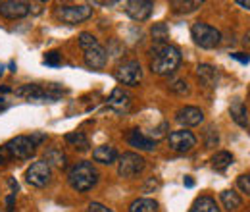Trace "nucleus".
Segmentation results:
<instances>
[{"mask_svg": "<svg viewBox=\"0 0 250 212\" xmlns=\"http://www.w3.org/2000/svg\"><path fill=\"white\" fill-rule=\"evenodd\" d=\"M169 91L177 93V94H185V93H188V87H187V83H185V81L177 79V81H173V83L169 85Z\"/></svg>", "mask_w": 250, "mask_h": 212, "instance_id": "c756f323", "label": "nucleus"}, {"mask_svg": "<svg viewBox=\"0 0 250 212\" xmlns=\"http://www.w3.org/2000/svg\"><path fill=\"white\" fill-rule=\"evenodd\" d=\"M44 162L52 168V166H56V168H63L65 166V154H63L60 149H48V151L44 152Z\"/></svg>", "mask_w": 250, "mask_h": 212, "instance_id": "b1692460", "label": "nucleus"}, {"mask_svg": "<svg viewBox=\"0 0 250 212\" xmlns=\"http://www.w3.org/2000/svg\"><path fill=\"white\" fill-rule=\"evenodd\" d=\"M83 56H85V64L91 68V70H104L106 68V62H108V52L106 48L96 43L93 47L85 48L83 50Z\"/></svg>", "mask_w": 250, "mask_h": 212, "instance_id": "f8f14e48", "label": "nucleus"}, {"mask_svg": "<svg viewBox=\"0 0 250 212\" xmlns=\"http://www.w3.org/2000/svg\"><path fill=\"white\" fill-rule=\"evenodd\" d=\"M190 35L200 48H216L221 41V33L216 27H212L208 24H200V22H196L192 25Z\"/></svg>", "mask_w": 250, "mask_h": 212, "instance_id": "39448f33", "label": "nucleus"}, {"mask_svg": "<svg viewBox=\"0 0 250 212\" xmlns=\"http://www.w3.org/2000/svg\"><path fill=\"white\" fill-rule=\"evenodd\" d=\"M89 212H114V211L108 209V207H104V205H100V203H91L89 205Z\"/></svg>", "mask_w": 250, "mask_h": 212, "instance_id": "2f4dec72", "label": "nucleus"}, {"mask_svg": "<svg viewBox=\"0 0 250 212\" xmlns=\"http://www.w3.org/2000/svg\"><path fill=\"white\" fill-rule=\"evenodd\" d=\"M185 185H187V187H192V185H194V182H192V180H190V178H185Z\"/></svg>", "mask_w": 250, "mask_h": 212, "instance_id": "c9c22d12", "label": "nucleus"}, {"mask_svg": "<svg viewBox=\"0 0 250 212\" xmlns=\"http://www.w3.org/2000/svg\"><path fill=\"white\" fill-rule=\"evenodd\" d=\"M108 106L114 108L116 112H127L129 106H131V94L127 91H124L122 87L114 89L110 98H108Z\"/></svg>", "mask_w": 250, "mask_h": 212, "instance_id": "2eb2a0df", "label": "nucleus"}, {"mask_svg": "<svg viewBox=\"0 0 250 212\" xmlns=\"http://www.w3.org/2000/svg\"><path fill=\"white\" fill-rule=\"evenodd\" d=\"M237 185H239V189H241L243 193H247V195L250 197V174L239 176V180H237Z\"/></svg>", "mask_w": 250, "mask_h": 212, "instance_id": "c85d7f7f", "label": "nucleus"}, {"mask_svg": "<svg viewBox=\"0 0 250 212\" xmlns=\"http://www.w3.org/2000/svg\"><path fill=\"white\" fill-rule=\"evenodd\" d=\"M129 212H158V203L154 199L143 197V199H137L131 203Z\"/></svg>", "mask_w": 250, "mask_h": 212, "instance_id": "412c9836", "label": "nucleus"}, {"mask_svg": "<svg viewBox=\"0 0 250 212\" xmlns=\"http://www.w3.org/2000/svg\"><path fill=\"white\" fill-rule=\"evenodd\" d=\"M29 139L33 141V145H35V147H39L42 141H46V133H39V131H37V133H31V137H29Z\"/></svg>", "mask_w": 250, "mask_h": 212, "instance_id": "7c9ffc66", "label": "nucleus"}, {"mask_svg": "<svg viewBox=\"0 0 250 212\" xmlns=\"http://www.w3.org/2000/svg\"><path fill=\"white\" fill-rule=\"evenodd\" d=\"M175 120L185 127H194V125H200L204 121V112L196 106H183V108L177 110Z\"/></svg>", "mask_w": 250, "mask_h": 212, "instance_id": "ddd939ff", "label": "nucleus"}, {"mask_svg": "<svg viewBox=\"0 0 250 212\" xmlns=\"http://www.w3.org/2000/svg\"><path fill=\"white\" fill-rule=\"evenodd\" d=\"M231 164H233V156H231V152L219 151L212 156V166H214V170H218V172H225Z\"/></svg>", "mask_w": 250, "mask_h": 212, "instance_id": "5701e85b", "label": "nucleus"}, {"mask_svg": "<svg viewBox=\"0 0 250 212\" xmlns=\"http://www.w3.org/2000/svg\"><path fill=\"white\" fill-rule=\"evenodd\" d=\"M2 162H4V158H2V156H0V164H2Z\"/></svg>", "mask_w": 250, "mask_h": 212, "instance_id": "4c0bfd02", "label": "nucleus"}, {"mask_svg": "<svg viewBox=\"0 0 250 212\" xmlns=\"http://www.w3.org/2000/svg\"><path fill=\"white\" fill-rule=\"evenodd\" d=\"M127 141H129L131 147L141 149V151H154V149H156V139L143 135L139 129H131V131L127 133Z\"/></svg>", "mask_w": 250, "mask_h": 212, "instance_id": "4468645a", "label": "nucleus"}, {"mask_svg": "<svg viewBox=\"0 0 250 212\" xmlns=\"http://www.w3.org/2000/svg\"><path fill=\"white\" fill-rule=\"evenodd\" d=\"M237 4H239V6H243V8H249V10H250V0H239Z\"/></svg>", "mask_w": 250, "mask_h": 212, "instance_id": "f704fd0d", "label": "nucleus"}, {"mask_svg": "<svg viewBox=\"0 0 250 212\" xmlns=\"http://www.w3.org/2000/svg\"><path fill=\"white\" fill-rule=\"evenodd\" d=\"M2 106H4V98L0 96V108H2Z\"/></svg>", "mask_w": 250, "mask_h": 212, "instance_id": "e433bc0d", "label": "nucleus"}, {"mask_svg": "<svg viewBox=\"0 0 250 212\" xmlns=\"http://www.w3.org/2000/svg\"><path fill=\"white\" fill-rule=\"evenodd\" d=\"M188 212H219V207H218V203H216V199L204 195V197H198V199L192 203V207H190Z\"/></svg>", "mask_w": 250, "mask_h": 212, "instance_id": "aec40b11", "label": "nucleus"}, {"mask_svg": "<svg viewBox=\"0 0 250 212\" xmlns=\"http://www.w3.org/2000/svg\"><path fill=\"white\" fill-rule=\"evenodd\" d=\"M125 12L135 22H146L154 12V2L148 0H131L125 4Z\"/></svg>", "mask_w": 250, "mask_h": 212, "instance_id": "9d476101", "label": "nucleus"}, {"mask_svg": "<svg viewBox=\"0 0 250 212\" xmlns=\"http://www.w3.org/2000/svg\"><path fill=\"white\" fill-rule=\"evenodd\" d=\"M219 201H221L223 209H225V211H229V212L241 209V205H243V201H241L239 193H235L233 189H225V191H221V193H219Z\"/></svg>", "mask_w": 250, "mask_h": 212, "instance_id": "a211bd4d", "label": "nucleus"}, {"mask_svg": "<svg viewBox=\"0 0 250 212\" xmlns=\"http://www.w3.org/2000/svg\"><path fill=\"white\" fill-rule=\"evenodd\" d=\"M145 158L137 152H124L118 162V174L122 178H133L145 170Z\"/></svg>", "mask_w": 250, "mask_h": 212, "instance_id": "423d86ee", "label": "nucleus"}, {"mask_svg": "<svg viewBox=\"0 0 250 212\" xmlns=\"http://www.w3.org/2000/svg\"><path fill=\"white\" fill-rule=\"evenodd\" d=\"M65 141H67L71 147L79 149V151H89V147H91V143H89V139H87V135H85L83 131L67 133V135H65Z\"/></svg>", "mask_w": 250, "mask_h": 212, "instance_id": "4be33fe9", "label": "nucleus"}, {"mask_svg": "<svg viewBox=\"0 0 250 212\" xmlns=\"http://www.w3.org/2000/svg\"><path fill=\"white\" fill-rule=\"evenodd\" d=\"M171 6H173V10L175 12H181V14H188V12H194L196 8H200L202 6V2L200 0H192V2H183V0H173L171 2Z\"/></svg>", "mask_w": 250, "mask_h": 212, "instance_id": "393cba45", "label": "nucleus"}, {"mask_svg": "<svg viewBox=\"0 0 250 212\" xmlns=\"http://www.w3.org/2000/svg\"><path fill=\"white\" fill-rule=\"evenodd\" d=\"M196 75H198L200 83L206 85V87H216L219 83L218 70H216L214 66H210V64H200V66L196 68Z\"/></svg>", "mask_w": 250, "mask_h": 212, "instance_id": "dca6fc26", "label": "nucleus"}, {"mask_svg": "<svg viewBox=\"0 0 250 212\" xmlns=\"http://www.w3.org/2000/svg\"><path fill=\"white\" fill-rule=\"evenodd\" d=\"M93 16V8L87 4H77V6H58L56 10V18L67 24V25H77L87 22Z\"/></svg>", "mask_w": 250, "mask_h": 212, "instance_id": "20e7f679", "label": "nucleus"}, {"mask_svg": "<svg viewBox=\"0 0 250 212\" xmlns=\"http://www.w3.org/2000/svg\"><path fill=\"white\" fill-rule=\"evenodd\" d=\"M35 145L29 137L25 135H18L14 139H10L2 149H0V156L2 158H18V160H27L35 154Z\"/></svg>", "mask_w": 250, "mask_h": 212, "instance_id": "7ed1b4c3", "label": "nucleus"}, {"mask_svg": "<svg viewBox=\"0 0 250 212\" xmlns=\"http://www.w3.org/2000/svg\"><path fill=\"white\" fill-rule=\"evenodd\" d=\"M116 79L122 83V85H139V81L143 79V70H141V64L137 60H129L122 64L118 70H116Z\"/></svg>", "mask_w": 250, "mask_h": 212, "instance_id": "6e6552de", "label": "nucleus"}, {"mask_svg": "<svg viewBox=\"0 0 250 212\" xmlns=\"http://www.w3.org/2000/svg\"><path fill=\"white\" fill-rule=\"evenodd\" d=\"M44 64H48V66H60V64H62V54L56 52V50L48 52V54L44 56Z\"/></svg>", "mask_w": 250, "mask_h": 212, "instance_id": "cd10ccee", "label": "nucleus"}, {"mask_svg": "<svg viewBox=\"0 0 250 212\" xmlns=\"http://www.w3.org/2000/svg\"><path fill=\"white\" fill-rule=\"evenodd\" d=\"M25 180L33 187H46L52 180V168L44 160H37L27 168Z\"/></svg>", "mask_w": 250, "mask_h": 212, "instance_id": "0eeeda50", "label": "nucleus"}, {"mask_svg": "<svg viewBox=\"0 0 250 212\" xmlns=\"http://www.w3.org/2000/svg\"><path fill=\"white\" fill-rule=\"evenodd\" d=\"M233 58H235V60H239V62H243V64H249V56H245V54H243V52H235V54H233Z\"/></svg>", "mask_w": 250, "mask_h": 212, "instance_id": "72a5a7b5", "label": "nucleus"}, {"mask_svg": "<svg viewBox=\"0 0 250 212\" xmlns=\"http://www.w3.org/2000/svg\"><path fill=\"white\" fill-rule=\"evenodd\" d=\"M98 41H96V37H94L93 33H81L79 35V47L85 50V48H89V47H93L96 45Z\"/></svg>", "mask_w": 250, "mask_h": 212, "instance_id": "bb28decb", "label": "nucleus"}, {"mask_svg": "<svg viewBox=\"0 0 250 212\" xmlns=\"http://www.w3.org/2000/svg\"><path fill=\"white\" fill-rule=\"evenodd\" d=\"M169 149L175 152H188L196 147V137L187 131V129H179V131H171L167 137Z\"/></svg>", "mask_w": 250, "mask_h": 212, "instance_id": "1a4fd4ad", "label": "nucleus"}, {"mask_svg": "<svg viewBox=\"0 0 250 212\" xmlns=\"http://www.w3.org/2000/svg\"><path fill=\"white\" fill-rule=\"evenodd\" d=\"M93 158L100 164H114L118 160V151L110 145H100L93 151Z\"/></svg>", "mask_w": 250, "mask_h": 212, "instance_id": "f3484780", "label": "nucleus"}, {"mask_svg": "<svg viewBox=\"0 0 250 212\" xmlns=\"http://www.w3.org/2000/svg\"><path fill=\"white\" fill-rule=\"evenodd\" d=\"M152 39L156 41V45H164L166 39H167V27L164 24H156L152 27Z\"/></svg>", "mask_w": 250, "mask_h": 212, "instance_id": "a878e982", "label": "nucleus"}, {"mask_svg": "<svg viewBox=\"0 0 250 212\" xmlns=\"http://www.w3.org/2000/svg\"><path fill=\"white\" fill-rule=\"evenodd\" d=\"M229 114H231V118L235 120L237 125H241V127L249 125V112H247V106L243 104V100H235L229 106Z\"/></svg>", "mask_w": 250, "mask_h": 212, "instance_id": "6ab92c4d", "label": "nucleus"}, {"mask_svg": "<svg viewBox=\"0 0 250 212\" xmlns=\"http://www.w3.org/2000/svg\"><path fill=\"white\" fill-rule=\"evenodd\" d=\"M14 201H16V193H12V195L8 197V201H6V211L8 212L14 211Z\"/></svg>", "mask_w": 250, "mask_h": 212, "instance_id": "473e14b6", "label": "nucleus"}, {"mask_svg": "<svg viewBox=\"0 0 250 212\" xmlns=\"http://www.w3.org/2000/svg\"><path fill=\"white\" fill-rule=\"evenodd\" d=\"M29 12H31V6L27 2H20V0L0 2V16L6 20H21Z\"/></svg>", "mask_w": 250, "mask_h": 212, "instance_id": "9b49d317", "label": "nucleus"}, {"mask_svg": "<svg viewBox=\"0 0 250 212\" xmlns=\"http://www.w3.org/2000/svg\"><path fill=\"white\" fill-rule=\"evenodd\" d=\"M67 182L71 185V189H75L77 193H85L89 189H93L96 182H98V172L93 166V162H87V160H81L77 162L69 174H67Z\"/></svg>", "mask_w": 250, "mask_h": 212, "instance_id": "f03ea898", "label": "nucleus"}, {"mask_svg": "<svg viewBox=\"0 0 250 212\" xmlns=\"http://www.w3.org/2000/svg\"><path fill=\"white\" fill-rule=\"evenodd\" d=\"M181 64V52L173 45H154L150 48V70L156 75H169Z\"/></svg>", "mask_w": 250, "mask_h": 212, "instance_id": "f257e3e1", "label": "nucleus"}]
</instances>
